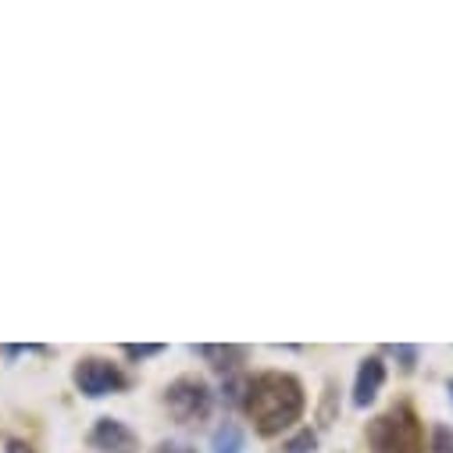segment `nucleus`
Returning <instances> with one entry per match:
<instances>
[{"instance_id": "7", "label": "nucleus", "mask_w": 453, "mask_h": 453, "mask_svg": "<svg viewBox=\"0 0 453 453\" xmlns=\"http://www.w3.org/2000/svg\"><path fill=\"white\" fill-rule=\"evenodd\" d=\"M211 449L214 453H243V432L236 425H221L211 439Z\"/></svg>"}, {"instance_id": "14", "label": "nucleus", "mask_w": 453, "mask_h": 453, "mask_svg": "<svg viewBox=\"0 0 453 453\" xmlns=\"http://www.w3.org/2000/svg\"><path fill=\"white\" fill-rule=\"evenodd\" d=\"M449 396H453V382H449Z\"/></svg>"}, {"instance_id": "13", "label": "nucleus", "mask_w": 453, "mask_h": 453, "mask_svg": "<svg viewBox=\"0 0 453 453\" xmlns=\"http://www.w3.org/2000/svg\"><path fill=\"white\" fill-rule=\"evenodd\" d=\"M8 453H33L26 442H8Z\"/></svg>"}, {"instance_id": "1", "label": "nucleus", "mask_w": 453, "mask_h": 453, "mask_svg": "<svg viewBox=\"0 0 453 453\" xmlns=\"http://www.w3.org/2000/svg\"><path fill=\"white\" fill-rule=\"evenodd\" d=\"M303 411V389L293 375H279L268 372L261 379H254L250 396H247V414L254 418V425L265 435L282 432L286 425H293Z\"/></svg>"}, {"instance_id": "3", "label": "nucleus", "mask_w": 453, "mask_h": 453, "mask_svg": "<svg viewBox=\"0 0 453 453\" xmlns=\"http://www.w3.org/2000/svg\"><path fill=\"white\" fill-rule=\"evenodd\" d=\"M168 407L179 421H196L211 411V393L203 382L196 379H179L172 389H168Z\"/></svg>"}, {"instance_id": "10", "label": "nucleus", "mask_w": 453, "mask_h": 453, "mask_svg": "<svg viewBox=\"0 0 453 453\" xmlns=\"http://www.w3.org/2000/svg\"><path fill=\"white\" fill-rule=\"evenodd\" d=\"M165 347H157V343H150V347H126V357H133V361H143V357H154V354H161Z\"/></svg>"}, {"instance_id": "2", "label": "nucleus", "mask_w": 453, "mask_h": 453, "mask_svg": "<svg viewBox=\"0 0 453 453\" xmlns=\"http://www.w3.org/2000/svg\"><path fill=\"white\" fill-rule=\"evenodd\" d=\"M368 439L375 446V453H421V425L407 407H396L382 418H375V425L368 428Z\"/></svg>"}, {"instance_id": "4", "label": "nucleus", "mask_w": 453, "mask_h": 453, "mask_svg": "<svg viewBox=\"0 0 453 453\" xmlns=\"http://www.w3.org/2000/svg\"><path fill=\"white\" fill-rule=\"evenodd\" d=\"M75 386L86 393V396H107V393H115L126 386L122 372L115 365H107V361H82L75 368Z\"/></svg>"}, {"instance_id": "12", "label": "nucleus", "mask_w": 453, "mask_h": 453, "mask_svg": "<svg viewBox=\"0 0 453 453\" xmlns=\"http://www.w3.org/2000/svg\"><path fill=\"white\" fill-rule=\"evenodd\" d=\"M161 453H193L189 446H182V442H165L161 446Z\"/></svg>"}, {"instance_id": "6", "label": "nucleus", "mask_w": 453, "mask_h": 453, "mask_svg": "<svg viewBox=\"0 0 453 453\" xmlns=\"http://www.w3.org/2000/svg\"><path fill=\"white\" fill-rule=\"evenodd\" d=\"M382 382H386V365H382L379 357H368V361L361 365V372H357L354 403H357V407H368V403H375V396H379Z\"/></svg>"}, {"instance_id": "11", "label": "nucleus", "mask_w": 453, "mask_h": 453, "mask_svg": "<svg viewBox=\"0 0 453 453\" xmlns=\"http://www.w3.org/2000/svg\"><path fill=\"white\" fill-rule=\"evenodd\" d=\"M393 354L403 361V368H407V372H411V368H414V361H418V350H414V347H393Z\"/></svg>"}, {"instance_id": "9", "label": "nucleus", "mask_w": 453, "mask_h": 453, "mask_svg": "<svg viewBox=\"0 0 453 453\" xmlns=\"http://www.w3.org/2000/svg\"><path fill=\"white\" fill-rule=\"evenodd\" d=\"M435 453H453V432L446 425L435 428Z\"/></svg>"}, {"instance_id": "5", "label": "nucleus", "mask_w": 453, "mask_h": 453, "mask_svg": "<svg viewBox=\"0 0 453 453\" xmlns=\"http://www.w3.org/2000/svg\"><path fill=\"white\" fill-rule=\"evenodd\" d=\"M89 442L96 449H104V453H136L140 449V439L122 421H115V418H100L93 435H89Z\"/></svg>"}, {"instance_id": "8", "label": "nucleus", "mask_w": 453, "mask_h": 453, "mask_svg": "<svg viewBox=\"0 0 453 453\" xmlns=\"http://www.w3.org/2000/svg\"><path fill=\"white\" fill-rule=\"evenodd\" d=\"M318 446V439H314V432H303V435H296L293 442H289V453H311Z\"/></svg>"}]
</instances>
